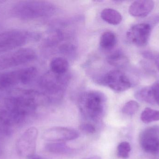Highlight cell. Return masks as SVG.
<instances>
[{
  "instance_id": "1",
  "label": "cell",
  "mask_w": 159,
  "mask_h": 159,
  "mask_svg": "<svg viewBox=\"0 0 159 159\" xmlns=\"http://www.w3.org/2000/svg\"><path fill=\"white\" fill-rule=\"evenodd\" d=\"M39 93L30 90H17L9 94L5 101V108L21 122L33 114L39 103Z\"/></svg>"
},
{
  "instance_id": "2",
  "label": "cell",
  "mask_w": 159,
  "mask_h": 159,
  "mask_svg": "<svg viewBox=\"0 0 159 159\" xmlns=\"http://www.w3.org/2000/svg\"><path fill=\"white\" fill-rule=\"evenodd\" d=\"M106 103V97L103 93L97 91H89L80 95L78 106L85 118L99 122L104 115Z\"/></svg>"
},
{
  "instance_id": "3",
  "label": "cell",
  "mask_w": 159,
  "mask_h": 159,
  "mask_svg": "<svg viewBox=\"0 0 159 159\" xmlns=\"http://www.w3.org/2000/svg\"><path fill=\"white\" fill-rule=\"evenodd\" d=\"M51 7L46 3L40 1H20L16 3L11 9L15 17L30 20L45 16Z\"/></svg>"
},
{
  "instance_id": "4",
  "label": "cell",
  "mask_w": 159,
  "mask_h": 159,
  "mask_svg": "<svg viewBox=\"0 0 159 159\" xmlns=\"http://www.w3.org/2000/svg\"><path fill=\"white\" fill-rule=\"evenodd\" d=\"M39 37L36 34L24 30L6 31L0 34V53L9 52Z\"/></svg>"
},
{
  "instance_id": "5",
  "label": "cell",
  "mask_w": 159,
  "mask_h": 159,
  "mask_svg": "<svg viewBox=\"0 0 159 159\" xmlns=\"http://www.w3.org/2000/svg\"><path fill=\"white\" fill-rule=\"evenodd\" d=\"M37 72L35 67H29L0 73V91L10 88L19 84H29L35 78Z\"/></svg>"
},
{
  "instance_id": "6",
  "label": "cell",
  "mask_w": 159,
  "mask_h": 159,
  "mask_svg": "<svg viewBox=\"0 0 159 159\" xmlns=\"http://www.w3.org/2000/svg\"><path fill=\"white\" fill-rule=\"evenodd\" d=\"M36 53L30 48H21L0 56V70L16 67L36 58Z\"/></svg>"
},
{
  "instance_id": "7",
  "label": "cell",
  "mask_w": 159,
  "mask_h": 159,
  "mask_svg": "<svg viewBox=\"0 0 159 159\" xmlns=\"http://www.w3.org/2000/svg\"><path fill=\"white\" fill-rule=\"evenodd\" d=\"M38 134V130L34 127H31L23 133L16 144V149L19 156L28 158L35 154Z\"/></svg>"
},
{
  "instance_id": "8",
  "label": "cell",
  "mask_w": 159,
  "mask_h": 159,
  "mask_svg": "<svg viewBox=\"0 0 159 159\" xmlns=\"http://www.w3.org/2000/svg\"><path fill=\"white\" fill-rule=\"evenodd\" d=\"M101 83L118 92L127 90L132 85L129 77L119 70H113L107 72L102 78Z\"/></svg>"
},
{
  "instance_id": "9",
  "label": "cell",
  "mask_w": 159,
  "mask_h": 159,
  "mask_svg": "<svg viewBox=\"0 0 159 159\" xmlns=\"http://www.w3.org/2000/svg\"><path fill=\"white\" fill-rule=\"evenodd\" d=\"M142 149L153 155L159 154V127L154 126L143 131L139 137Z\"/></svg>"
},
{
  "instance_id": "10",
  "label": "cell",
  "mask_w": 159,
  "mask_h": 159,
  "mask_svg": "<svg viewBox=\"0 0 159 159\" xmlns=\"http://www.w3.org/2000/svg\"><path fill=\"white\" fill-rule=\"evenodd\" d=\"M151 33V26L148 23L135 24L127 32L128 40L134 44L142 47L146 45Z\"/></svg>"
},
{
  "instance_id": "11",
  "label": "cell",
  "mask_w": 159,
  "mask_h": 159,
  "mask_svg": "<svg viewBox=\"0 0 159 159\" xmlns=\"http://www.w3.org/2000/svg\"><path fill=\"white\" fill-rule=\"evenodd\" d=\"M43 136V138L46 141L63 142L77 139L79 137V133L77 131L73 129L55 127L46 130Z\"/></svg>"
},
{
  "instance_id": "12",
  "label": "cell",
  "mask_w": 159,
  "mask_h": 159,
  "mask_svg": "<svg viewBox=\"0 0 159 159\" xmlns=\"http://www.w3.org/2000/svg\"><path fill=\"white\" fill-rule=\"evenodd\" d=\"M20 125L17 119L5 107L0 108V133L9 135L14 128Z\"/></svg>"
},
{
  "instance_id": "13",
  "label": "cell",
  "mask_w": 159,
  "mask_h": 159,
  "mask_svg": "<svg viewBox=\"0 0 159 159\" xmlns=\"http://www.w3.org/2000/svg\"><path fill=\"white\" fill-rule=\"evenodd\" d=\"M154 6V2L150 0L135 1L129 7V13L134 17H143L151 12Z\"/></svg>"
},
{
  "instance_id": "14",
  "label": "cell",
  "mask_w": 159,
  "mask_h": 159,
  "mask_svg": "<svg viewBox=\"0 0 159 159\" xmlns=\"http://www.w3.org/2000/svg\"><path fill=\"white\" fill-rule=\"evenodd\" d=\"M50 69L53 73L57 75H64L68 71L69 68V62L63 58L57 57L51 61Z\"/></svg>"
},
{
  "instance_id": "15",
  "label": "cell",
  "mask_w": 159,
  "mask_h": 159,
  "mask_svg": "<svg viewBox=\"0 0 159 159\" xmlns=\"http://www.w3.org/2000/svg\"><path fill=\"white\" fill-rule=\"evenodd\" d=\"M101 17L107 23L114 25L120 24L122 19L121 14L118 11L109 8H105L102 11Z\"/></svg>"
},
{
  "instance_id": "16",
  "label": "cell",
  "mask_w": 159,
  "mask_h": 159,
  "mask_svg": "<svg viewBox=\"0 0 159 159\" xmlns=\"http://www.w3.org/2000/svg\"><path fill=\"white\" fill-rule=\"evenodd\" d=\"M45 148L48 152L53 154L67 155L73 152V149L64 143H48Z\"/></svg>"
},
{
  "instance_id": "17",
  "label": "cell",
  "mask_w": 159,
  "mask_h": 159,
  "mask_svg": "<svg viewBox=\"0 0 159 159\" xmlns=\"http://www.w3.org/2000/svg\"><path fill=\"white\" fill-rule=\"evenodd\" d=\"M135 98L139 101L151 104H156L151 87H146L139 90L135 93Z\"/></svg>"
},
{
  "instance_id": "18",
  "label": "cell",
  "mask_w": 159,
  "mask_h": 159,
  "mask_svg": "<svg viewBox=\"0 0 159 159\" xmlns=\"http://www.w3.org/2000/svg\"><path fill=\"white\" fill-rule=\"evenodd\" d=\"M116 37L114 33L107 31L103 33L100 38V45L102 48L106 50L112 49L116 46Z\"/></svg>"
},
{
  "instance_id": "19",
  "label": "cell",
  "mask_w": 159,
  "mask_h": 159,
  "mask_svg": "<svg viewBox=\"0 0 159 159\" xmlns=\"http://www.w3.org/2000/svg\"><path fill=\"white\" fill-rule=\"evenodd\" d=\"M107 60L110 65L115 67H121L127 62V58L120 50H116L111 53L107 57Z\"/></svg>"
},
{
  "instance_id": "20",
  "label": "cell",
  "mask_w": 159,
  "mask_h": 159,
  "mask_svg": "<svg viewBox=\"0 0 159 159\" xmlns=\"http://www.w3.org/2000/svg\"><path fill=\"white\" fill-rule=\"evenodd\" d=\"M141 119L145 123H149L159 120V111L146 108L142 112Z\"/></svg>"
},
{
  "instance_id": "21",
  "label": "cell",
  "mask_w": 159,
  "mask_h": 159,
  "mask_svg": "<svg viewBox=\"0 0 159 159\" xmlns=\"http://www.w3.org/2000/svg\"><path fill=\"white\" fill-rule=\"evenodd\" d=\"M131 146L128 142H122L118 146L117 155L118 157L122 159L128 158L131 151Z\"/></svg>"
},
{
  "instance_id": "22",
  "label": "cell",
  "mask_w": 159,
  "mask_h": 159,
  "mask_svg": "<svg viewBox=\"0 0 159 159\" xmlns=\"http://www.w3.org/2000/svg\"><path fill=\"white\" fill-rule=\"evenodd\" d=\"M139 104L135 101H131L126 103L122 107V112L128 115H132L139 110Z\"/></svg>"
},
{
  "instance_id": "23",
  "label": "cell",
  "mask_w": 159,
  "mask_h": 159,
  "mask_svg": "<svg viewBox=\"0 0 159 159\" xmlns=\"http://www.w3.org/2000/svg\"><path fill=\"white\" fill-rule=\"evenodd\" d=\"M80 129L83 132L89 134L94 133L96 131L95 127L90 123H82L80 125Z\"/></svg>"
},
{
  "instance_id": "24",
  "label": "cell",
  "mask_w": 159,
  "mask_h": 159,
  "mask_svg": "<svg viewBox=\"0 0 159 159\" xmlns=\"http://www.w3.org/2000/svg\"><path fill=\"white\" fill-rule=\"evenodd\" d=\"M151 87L155 101L159 105V80L155 82Z\"/></svg>"
},
{
  "instance_id": "25",
  "label": "cell",
  "mask_w": 159,
  "mask_h": 159,
  "mask_svg": "<svg viewBox=\"0 0 159 159\" xmlns=\"http://www.w3.org/2000/svg\"><path fill=\"white\" fill-rule=\"evenodd\" d=\"M28 159H43V158L41 157V156H38V155H32V156H30V157H29L28 158Z\"/></svg>"
},
{
  "instance_id": "26",
  "label": "cell",
  "mask_w": 159,
  "mask_h": 159,
  "mask_svg": "<svg viewBox=\"0 0 159 159\" xmlns=\"http://www.w3.org/2000/svg\"><path fill=\"white\" fill-rule=\"evenodd\" d=\"M84 159H102L101 158V157H100L99 156H93V157H89V158H85Z\"/></svg>"
},
{
  "instance_id": "27",
  "label": "cell",
  "mask_w": 159,
  "mask_h": 159,
  "mask_svg": "<svg viewBox=\"0 0 159 159\" xmlns=\"http://www.w3.org/2000/svg\"><path fill=\"white\" fill-rule=\"evenodd\" d=\"M156 65H157V68L158 69L159 71V56L157 57V58H156Z\"/></svg>"
}]
</instances>
